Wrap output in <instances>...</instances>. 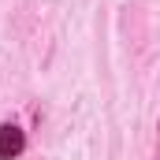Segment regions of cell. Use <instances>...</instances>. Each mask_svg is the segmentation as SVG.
<instances>
[{"label":"cell","instance_id":"1","mask_svg":"<svg viewBox=\"0 0 160 160\" xmlns=\"http://www.w3.org/2000/svg\"><path fill=\"white\" fill-rule=\"evenodd\" d=\"M22 145H26L22 130H19L15 123H4V127H0V160H15L22 153Z\"/></svg>","mask_w":160,"mask_h":160}]
</instances>
